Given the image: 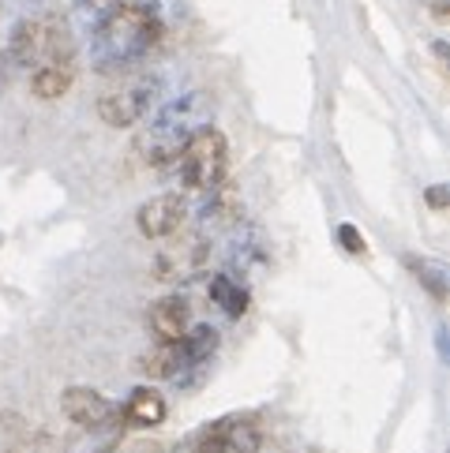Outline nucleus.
I'll return each mask as SVG.
<instances>
[{
	"mask_svg": "<svg viewBox=\"0 0 450 453\" xmlns=\"http://www.w3.org/2000/svg\"><path fill=\"white\" fill-rule=\"evenodd\" d=\"M173 453H196V442H191V439H188V442H181V446H176Z\"/></svg>",
	"mask_w": 450,
	"mask_h": 453,
	"instance_id": "nucleus-19",
	"label": "nucleus"
},
{
	"mask_svg": "<svg viewBox=\"0 0 450 453\" xmlns=\"http://www.w3.org/2000/svg\"><path fill=\"white\" fill-rule=\"evenodd\" d=\"M409 270L416 273V278H421V285L428 288L431 296L446 300V270H443L439 263H431V258H421V263H416V258H409Z\"/></svg>",
	"mask_w": 450,
	"mask_h": 453,
	"instance_id": "nucleus-15",
	"label": "nucleus"
},
{
	"mask_svg": "<svg viewBox=\"0 0 450 453\" xmlns=\"http://www.w3.org/2000/svg\"><path fill=\"white\" fill-rule=\"evenodd\" d=\"M124 424H136V427H158L166 419V401L158 390H151V386H136L132 394H128L124 401Z\"/></svg>",
	"mask_w": 450,
	"mask_h": 453,
	"instance_id": "nucleus-13",
	"label": "nucleus"
},
{
	"mask_svg": "<svg viewBox=\"0 0 450 453\" xmlns=\"http://www.w3.org/2000/svg\"><path fill=\"white\" fill-rule=\"evenodd\" d=\"M72 57V42L68 30L57 19H23L15 23L12 38H8V60L15 68H38L45 60H60Z\"/></svg>",
	"mask_w": 450,
	"mask_h": 453,
	"instance_id": "nucleus-4",
	"label": "nucleus"
},
{
	"mask_svg": "<svg viewBox=\"0 0 450 453\" xmlns=\"http://www.w3.org/2000/svg\"><path fill=\"white\" fill-rule=\"evenodd\" d=\"M120 439H124V416L117 412L98 427H79L75 439L64 446V453H112L120 446Z\"/></svg>",
	"mask_w": 450,
	"mask_h": 453,
	"instance_id": "nucleus-11",
	"label": "nucleus"
},
{
	"mask_svg": "<svg viewBox=\"0 0 450 453\" xmlns=\"http://www.w3.org/2000/svg\"><path fill=\"white\" fill-rule=\"evenodd\" d=\"M158 98H162V79L158 75H136V79H128V83L102 94L98 117L109 127H132L139 120H147L158 109Z\"/></svg>",
	"mask_w": 450,
	"mask_h": 453,
	"instance_id": "nucleus-5",
	"label": "nucleus"
},
{
	"mask_svg": "<svg viewBox=\"0 0 450 453\" xmlns=\"http://www.w3.org/2000/svg\"><path fill=\"white\" fill-rule=\"evenodd\" d=\"M184 221H188V203H184V196H176V191L154 196L136 210V225L147 240H169L184 229Z\"/></svg>",
	"mask_w": 450,
	"mask_h": 453,
	"instance_id": "nucleus-7",
	"label": "nucleus"
},
{
	"mask_svg": "<svg viewBox=\"0 0 450 453\" xmlns=\"http://www.w3.org/2000/svg\"><path fill=\"white\" fill-rule=\"evenodd\" d=\"M206 124V98L203 94H184L176 102H166L151 112V124L143 132V150L151 165H173L181 147Z\"/></svg>",
	"mask_w": 450,
	"mask_h": 453,
	"instance_id": "nucleus-2",
	"label": "nucleus"
},
{
	"mask_svg": "<svg viewBox=\"0 0 450 453\" xmlns=\"http://www.w3.org/2000/svg\"><path fill=\"white\" fill-rule=\"evenodd\" d=\"M191 442H196V453H260L263 427L248 412H229L211 419L199 434H191Z\"/></svg>",
	"mask_w": 450,
	"mask_h": 453,
	"instance_id": "nucleus-6",
	"label": "nucleus"
},
{
	"mask_svg": "<svg viewBox=\"0 0 450 453\" xmlns=\"http://www.w3.org/2000/svg\"><path fill=\"white\" fill-rule=\"evenodd\" d=\"M117 4H120V0H75L72 19H75V23H79V27H83L87 35H90V30L98 27V23L105 19V15H109L112 8H117Z\"/></svg>",
	"mask_w": 450,
	"mask_h": 453,
	"instance_id": "nucleus-16",
	"label": "nucleus"
},
{
	"mask_svg": "<svg viewBox=\"0 0 450 453\" xmlns=\"http://www.w3.org/2000/svg\"><path fill=\"white\" fill-rule=\"evenodd\" d=\"M211 303L229 319H240L248 311V288L233 273H218V278H211Z\"/></svg>",
	"mask_w": 450,
	"mask_h": 453,
	"instance_id": "nucleus-14",
	"label": "nucleus"
},
{
	"mask_svg": "<svg viewBox=\"0 0 450 453\" xmlns=\"http://www.w3.org/2000/svg\"><path fill=\"white\" fill-rule=\"evenodd\" d=\"M173 169H176V176H181L184 191H199V196H206V191H214L225 180V169H229V142H225V135L214 124H203L199 132L181 147Z\"/></svg>",
	"mask_w": 450,
	"mask_h": 453,
	"instance_id": "nucleus-3",
	"label": "nucleus"
},
{
	"mask_svg": "<svg viewBox=\"0 0 450 453\" xmlns=\"http://www.w3.org/2000/svg\"><path fill=\"white\" fill-rule=\"evenodd\" d=\"M162 42V19L147 4H120L90 30V64L98 72H128Z\"/></svg>",
	"mask_w": 450,
	"mask_h": 453,
	"instance_id": "nucleus-1",
	"label": "nucleus"
},
{
	"mask_svg": "<svg viewBox=\"0 0 450 453\" xmlns=\"http://www.w3.org/2000/svg\"><path fill=\"white\" fill-rule=\"evenodd\" d=\"M203 263H206V244H203V240H191V244H184V248H169V251L158 255L154 273L162 281H184Z\"/></svg>",
	"mask_w": 450,
	"mask_h": 453,
	"instance_id": "nucleus-9",
	"label": "nucleus"
},
{
	"mask_svg": "<svg viewBox=\"0 0 450 453\" xmlns=\"http://www.w3.org/2000/svg\"><path fill=\"white\" fill-rule=\"evenodd\" d=\"M60 409L75 427H98V424H105V419H112L120 412L105 394L90 390V386H68L64 397H60Z\"/></svg>",
	"mask_w": 450,
	"mask_h": 453,
	"instance_id": "nucleus-8",
	"label": "nucleus"
},
{
	"mask_svg": "<svg viewBox=\"0 0 450 453\" xmlns=\"http://www.w3.org/2000/svg\"><path fill=\"white\" fill-rule=\"evenodd\" d=\"M151 330L158 342H181L188 334V303L184 296H162L151 307Z\"/></svg>",
	"mask_w": 450,
	"mask_h": 453,
	"instance_id": "nucleus-12",
	"label": "nucleus"
},
{
	"mask_svg": "<svg viewBox=\"0 0 450 453\" xmlns=\"http://www.w3.org/2000/svg\"><path fill=\"white\" fill-rule=\"evenodd\" d=\"M0 90H4V64H0Z\"/></svg>",
	"mask_w": 450,
	"mask_h": 453,
	"instance_id": "nucleus-20",
	"label": "nucleus"
},
{
	"mask_svg": "<svg viewBox=\"0 0 450 453\" xmlns=\"http://www.w3.org/2000/svg\"><path fill=\"white\" fill-rule=\"evenodd\" d=\"M72 79H75L72 57L45 60V64H38V68H30V90H35L42 102H53V98H60V94H68Z\"/></svg>",
	"mask_w": 450,
	"mask_h": 453,
	"instance_id": "nucleus-10",
	"label": "nucleus"
},
{
	"mask_svg": "<svg viewBox=\"0 0 450 453\" xmlns=\"http://www.w3.org/2000/svg\"><path fill=\"white\" fill-rule=\"evenodd\" d=\"M424 199H428L431 210H443V206H446V184H431V188L424 191Z\"/></svg>",
	"mask_w": 450,
	"mask_h": 453,
	"instance_id": "nucleus-18",
	"label": "nucleus"
},
{
	"mask_svg": "<svg viewBox=\"0 0 450 453\" xmlns=\"http://www.w3.org/2000/svg\"><path fill=\"white\" fill-rule=\"evenodd\" d=\"M338 244H342L349 255H364L368 251V244H364V236L353 229V225H342V229H338Z\"/></svg>",
	"mask_w": 450,
	"mask_h": 453,
	"instance_id": "nucleus-17",
	"label": "nucleus"
}]
</instances>
